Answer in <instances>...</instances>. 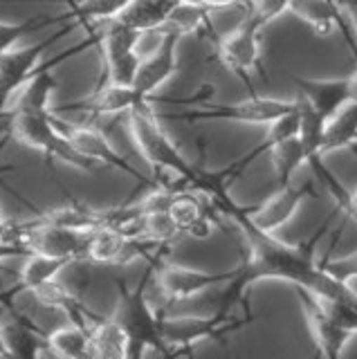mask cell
<instances>
[{"mask_svg":"<svg viewBox=\"0 0 357 359\" xmlns=\"http://www.w3.org/2000/svg\"><path fill=\"white\" fill-rule=\"evenodd\" d=\"M261 32L263 27L256 22L252 14H248L236 29H231L216 43L220 63L231 74H236L250 88L252 95H254L252 74L261 70Z\"/></svg>","mask_w":357,"mask_h":359,"instance_id":"obj_8","label":"cell"},{"mask_svg":"<svg viewBox=\"0 0 357 359\" xmlns=\"http://www.w3.org/2000/svg\"><path fill=\"white\" fill-rule=\"evenodd\" d=\"M236 267L225 269V272H207V269H191L180 265H164L158 269V285L166 297L173 301H184L211 287L225 285L234 276Z\"/></svg>","mask_w":357,"mask_h":359,"instance_id":"obj_16","label":"cell"},{"mask_svg":"<svg viewBox=\"0 0 357 359\" xmlns=\"http://www.w3.org/2000/svg\"><path fill=\"white\" fill-rule=\"evenodd\" d=\"M88 330H90L93 357H128V337L113 319V314L110 317H93L88 323Z\"/></svg>","mask_w":357,"mask_h":359,"instance_id":"obj_23","label":"cell"},{"mask_svg":"<svg viewBox=\"0 0 357 359\" xmlns=\"http://www.w3.org/2000/svg\"><path fill=\"white\" fill-rule=\"evenodd\" d=\"M54 115H57V112H54ZM57 126L61 128V133L70 140V144L86 157V160H90L95 164L113 166V168H117V171L135 177L142 184L147 182V177H144L135 166H130V162L115 149L113 144H110V140L102 130H97L93 126H81V123H70V121H65L61 115H57Z\"/></svg>","mask_w":357,"mask_h":359,"instance_id":"obj_11","label":"cell"},{"mask_svg":"<svg viewBox=\"0 0 357 359\" xmlns=\"http://www.w3.org/2000/svg\"><path fill=\"white\" fill-rule=\"evenodd\" d=\"M3 123V137L16 140L18 144H25L27 149H34L43 153L48 160L63 162L79 171H95V162L74 149L70 140L57 126V115L52 112H14V115L0 117Z\"/></svg>","mask_w":357,"mask_h":359,"instance_id":"obj_3","label":"cell"},{"mask_svg":"<svg viewBox=\"0 0 357 359\" xmlns=\"http://www.w3.org/2000/svg\"><path fill=\"white\" fill-rule=\"evenodd\" d=\"M295 86L299 88L301 99L321 115L323 119L332 117L346 101H351V74L335 76V79H310V76H292Z\"/></svg>","mask_w":357,"mask_h":359,"instance_id":"obj_17","label":"cell"},{"mask_svg":"<svg viewBox=\"0 0 357 359\" xmlns=\"http://www.w3.org/2000/svg\"><path fill=\"white\" fill-rule=\"evenodd\" d=\"M130 0H76L72 7L63 11V20L81 25L88 34H97L95 25L102 20H115Z\"/></svg>","mask_w":357,"mask_h":359,"instance_id":"obj_25","label":"cell"},{"mask_svg":"<svg viewBox=\"0 0 357 359\" xmlns=\"http://www.w3.org/2000/svg\"><path fill=\"white\" fill-rule=\"evenodd\" d=\"M297 101L285 99H270L250 95L248 99L236 101V104H196L187 106L180 112H162L160 119L169 121H234V123H250V126H267L274 119L292 110Z\"/></svg>","mask_w":357,"mask_h":359,"instance_id":"obj_4","label":"cell"},{"mask_svg":"<svg viewBox=\"0 0 357 359\" xmlns=\"http://www.w3.org/2000/svg\"><path fill=\"white\" fill-rule=\"evenodd\" d=\"M48 351L59 357L70 359H86L93 357V344H90V330L83 323H65L61 328H54L46 334Z\"/></svg>","mask_w":357,"mask_h":359,"instance_id":"obj_24","label":"cell"},{"mask_svg":"<svg viewBox=\"0 0 357 359\" xmlns=\"http://www.w3.org/2000/svg\"><path fill=\"white\" fill-rule=\"evenodd\" d=\"M128 119V133L135 142L140 155L149 162V166L158 171H171L177 175V180L198 191L203 182V166H194L187 162L182 151L173 144V140L166 135V130L160 126V117L155 115L151 104L137 106L126 112Z\"/></svg>","mask_w":357,"mask_h":359,"instance_id":"obj_1","label":"cell"},{"mask_svg":"<svg viewBox=\"0 0 357 359\" xmlns=\"http://www.w3.org/2000/svg\"><path fill=\"white\" fill-rule=\"evenodd\" d=\"M0 330H3L7 355L36 357L43 351H48L46 332H41L34 321L20 317V314H14L9 321H0Z\"/></svg>","mask_w":357,"mask_h":359,"instance_id":"obj_21","label":"cell"},{"mask_svg":"<svg viewBox=\"0 0 357 359\" xmlns=\"http://www.w3.org/2000/svg\"><path fill=\"white\" fill-rule=\"evenodd\" d=\"M61 3H65V7H72V5L76 3V0H61Z\"/></svg>","mask_w":357,"mask_h":359,"instance_id":"obj_39","label":"cell"},{"mask_svg":"<svg viewBox=\"0 0 357 359\" xmlns=\"http://www.w3.org/2000/svg\"><path fill=\"white\" fill-rule=\"evenodd\" d=\"M319 265L326 269L330 276H335L342 283H353L357 280V252L349 254V256H339V258H323L319 261Z\"/></svg>","mask_w":357,"mask_h":359,"instance_id":"obj_29","label":"cell"},{"mask_svg":"<svg viewBox=\"0 0 357 359\" xmlns=\"http://www.w3.org/2000/svg\"><path fill=\"white\" fill-rule=\"evenodd\" d=\"M180 39H182V34H177L171 27H162L158 48L142 59L135 81H133V88L137 90L142 99L151 101L155 93L177 72V67H180V61H177V45H180Z\"/></svg>","mask_w":357,"mask_h":359,"instance_id":"obj_12","label":"cell"},{"mask_svg":"<svg viewBox=\"0 0 357 359\" xmlns=\"http://www.w3.org/2000/svg\"><path fill=\"white\" fill-rule=\"evenodd\" d=\"M144 104H151V101L142 99L137 90L133 88V83L102 81L97 86L95 93L54 108V112H57V115H63V112L76 110V112H90V115H117V112H128V110L144 106Z\"/></svg>","mask_w":357,"mask_h":359,"instance_id":"obj_15","label":"cell"},{"mask_svg":"<svg viewBox=\"0 0 357 359\" xmlns=\"http://www.w3.org/2000/svg\"><path fill=\"white\" fill-rule=\"evenodd\" d=\"M211 211L207 209L203 202H198L194 194H187V191L177 189L175 196L171 200L169 209V218L173 220L175 229L180 231V236H191V238H207L214 229V220H211Z\"/></svg>","mask_w":357,"mask_h":359,"instance_id":"obj_18","label":"cell"},{"mask_svg":"<svg viewBox=\"0 0 357 359\" xmlns=\"http://www.w3.org/2000/svg\"><path fill=\"white\" fill-rule=\"evenodd\" d=\"M207 9H225V7H234L241 3H250V0H203Z\"/></svg>","mask_w":357,"mask_h":359,"instance_id":"obj_34","label":"cell"},{"mask_svg":"<svg viewBox=\"0 0 357 359\" xmlns=\"http://www.w3.org/2000/svg\"><path fill=\"white\" fill-rule=\"evenodd\" d=\"M166 245L155 243L147 236L130 233L119 227H97L90 231L88 241V261L102 263V265H128L140 258L149 263H162V252Z\"/></svg>","mask_w":357,"mask_h":359,"instance_id":"obj_5","label":"cell"},{"mask_svg":"<svg viewBox=\"0 0 357 359\" xmlns=\"http://www.w3.org/2000/svg\"><path fill=\"white\" fill-rule=\"evenodd\" d=\"M63 20V14L59 16H29L25 20H0V54L12 50L18 45V41L27 36L32 32H39V29H46L52 25H59Z\"/></svg>","mask_w":357,"mask_h":359,"instance_id":"obj_27","label":"cell"},{"mask_svg":"<svg viewBox=\"0 0 357 359\" xmlns=\"http://www.w3.org/2000/svg\"><path fill=\"white\" fill-rule=\"evenodd\" d=\"M72 27H74V22L72 25L59 27L52 36L36 41L34 45H25V48H18L16 45V48L0 54V115L7 110L9 101L18 93V88L41 67L43 54H46L61 36L72 32Z\"/></svg>","mask_w":357,"mask_h":359,"instance_id":"obj_10","label":"cell"},{"mask_svg":"<svg viewBox=\"0 0 357 359\" xmlns=\"http://www.w3.org/2000/svg\"><path fill=\"white\" fill-rule=\"evenodd\" d=\"M14 229H16V222H12L7 216L3 207H0V241H14Z\"/></svg>","mask_w":357,"mask_h":359,"instance_id":"obj_33","label":"cell"},{"mask_svg":"<svg viewBox=\"0 0 357 359\" xmlns=\"http://www.w3.org/2000/svg\"><path fill=\"white\" fill-rule=\"evenodd\" d=\"M177 5L180 0H130L115 20L142 34L160 32Z\"/></svg>","mask_w":357,"mask_h":359,"instance_id":"obj_20","label":"cell"},{"mask_svg":"<svg viewBox=\"0 0 357 359\" xmlns=\"http://www.w3.org/2000/svg\"><path fill=\"white\" fill-rule=\"evenodd\" d=\"M158 263H149L147 274L140 278L135 287H128L124 280L117 278V306L113 312V319L121 325V330L128 337L130 353L128 357H140L153 348V351L169 353L162 337V314L155 310L147 299V285L155 272Z\"/></svg>","mask_w":357,"mask_h":359,"instance_id":"obj_2","label":"cell"},{"mask_svg":"<svg viewBox=\"0 0 357 359\" xmlns=\"http://www.w3.org/2000/svg\"><path fill=\"white\" fill-rule=\"evenodd\" d=\"M349 218L357 222V189L351 191V207H349Z\"/></svg>","mask_w":357,"mask_h":359,"instance_id":"obj_35","label":"cell"},{"mask_svg":"<svg viewBox=\"0 0 357 359\" xmlns=\"http://www.w3.org/2000/svg\"><path fill=\"white\" fill-rule=\"evenodd\" d=\"M0 149H3V144H0ZM14 171H16L14 166H5V164H0V182H3L7 173H14Z\"/></svg>","mask_w":357,"mask_h":359,"instance_id":"obj_36","label":"cell"},{"mask_svg":"<svg viewBox=\"0 0 357 359\" xmlns=\"http://www.w3.org/2000/svg\"><path fill=\"white\" fill-rule=\"evenodd\" d=\"M14 241L23 243L29 254H48L57 258H68L72 263L88 261V241H90V231L63 227V224H54L46 218L36 216L34 220L16 224Z\"/></svg>","mask_w":357,"mask_h":359,"instance_id":"obj_6","label":"cell"},{"mask_svg":"<svg viewBox=\"0 0 357 359\" xmlns=\"http://www.w3.org/2000/svg\"><path fill=\"white\" fill-rule=\"evenodd\" d=\"M312 196H315L312 182L299 184V187H295L292 182L283 184V187H278L270 198H265L259 205L248 207V218L259 231L276 233L283 224H288L295 218V213L304 205V200Z\"/></svg>","mask_w":357,"mask_h":359,"instance_id":"obj_13","label":"cell"},{"mask_svg":"<svg viewBox=\"0 0 357 359\" xmlns=\"http://www.w3.org/2000/svg\"><path fill=\"white\" fill-rule=\"evenodd\" d=\"M209 11L207 7H196V5H189V3H182L173 9V14L166 22V27L175 29L177 34H200L203 29H209L211 32V18H209Z\"/></svg>","mask_w":357,"mask_h":359,"instance_id":"obj_28","label":"cell"},{"mask_svg":"<svg viewBox=\"0 0 357 359\" xmlns=\"http://www.w3.org/2000/svg\"><path fill=\"white\" fill-rule=\"evenodd\" d=\"M29 250L18 241H0V263L7 261V258H16V256H27ZM0 290H5L3 285H0Z\"/></svg>","mask_w":357,"mask_h":359,"instance_id":"obj_31","label":"cell"},{"mask_svg":"<svg viewBox=\"0 0 357 359\" xmlns=\"http://www.w3.org/2000/svg\"><path fill=\"white\" fill-rule=\"evenodd\" d=\"M337 3L344 9L346 20H349V25H351L355 39H357V0H337Z\"/></svg>","mask_w":357,"mask_h":359,"instance_id":"obj_32","label":"cell"},{"mask_svg":"<svg viewBox=\"0 0 357 359\" xmlns=\"http://www.w3.org/2000/svg\"><path fill=\"white\" fill-rule=\"evenodd\" d=\"M301 308H304L308 328L312 332V339L317 344V353L321 357L335 359L339 357L344 346L349 344V339L355 334L351 328H346L344 323H339L332 314L321 306V301L312 294V292L304 287H295Z\"/></svg>","mask_w":357,"mask_h":359,"instance_id":"obj_14","label":"cell"},{"mask_svg":"<svg viewBox=\"0 0 357 359\" xmlns=\"http://www.w3.org/2000/svg\"><path fill=\"white\" fill-rule=\"evenodd\" d=\"M250 314L245 317H220V314H209V317H166L162 314V337L169 353H189L191 346L214 339L225 341L227 334L241 330L243 325L252 323Z\"/></svg>","mask_w":357,"mask_h":359,"instance_id":"obj_7","label":"cell"},{"mask_svg":"<svg viewBox=\"0 0 357 359\" xmlns=\"http://www.w3.org/2000/svg\"><path fill=\"white\" fill-rule=\"evenodd\" d=\"M144 34L135 32L117 20H108L106 32L99 36L104 59V76L102 81L110 83H133L140 70L144 56H140L137 45Z\"/></svg>","mask_w":357,"mask_h":359,"instance_id":"obj_9","label":"cell"},{"mask_svg":"<svg viewBox=\"0 0 357 359\" xmlns=\"http://www.w3.org/2000/svg\"><path fill=\"white\" fill-rule=\"evenodd\" d=\"M68 265H72V261H68V258H57V256L39 254V252L27 254L25 265H23V269H20L16 287L0 290V303L12 306V299L18 294V292L36 290L39 285L48 283V280H52V278H57L61 274V269H65Z\"/></svg>","mask_w":357,"mask_h":359,"instance_id":"obj_19","label":"cell"},{"mask_svg":"<svg viewBox=\"0 0 357 359\" xmlns=\"http://www.w3.org/2000/svg\"><path fill=\"white\" fill-rule=\"evenodd\" d=\"M351 95H353V99H357V70L351 74Z\"/></svg>","mask_w":357,"mask_h":359,"instance_id":"obj_37","label":"cell"},{"mask_svg":"<svg viewBox=\"0 0 357 359\" xmlns=\"http://www.w3.org/2000/svg\"><path fill=\"white\" fill-rule=\"evenodd\" d=\"M270 157H272V164H274L278 187L290 184L295 173L306 164L304 142H301L299 135H295V137H290V140H283L281 144H276L270 151Z\"/></svg>","mask_w":357,"mask_h":359,"instance_id":"obj_26","label":"cell"},{"mask_svg":"<svg viewBox=\"0 0 357 359\" xmlns=\"http://www.w3.org/2000/svg\"><path fill=\"white\" fill-rule=\"evenodd\" d=\"M357 146V99L346 101V104L326 119L323 126V142L321 153L344 151Z\"/></svg>","mask_w":357,"mask_h":359,"instance_id":"obj_22","label":"cell"},{"mask_svg":"<svg viewBox=\"0 0 357 359\" xmlns=\"http://www.w3.org/2000/svg\"><path fill=\"white\" fill-rule=\"evenodd\" d=\"M0 357H9L5 348V339H3V330H0Z\"/></svg>","mask_w":357,"mask_h":359,"instance_id":"obj_38","label":"cell"},{"mask_svg":"<svg viewBox=\"0 0 357 359\" xmlns=\"http://www.w3.org/2000/svg\"><path fill=\"white\" fill-rule=\"evenodd\" d=\"M290 9V0H250V14L261 27L270 25L272 20L283 16Z\"/></svg>","mask_w":357,"mask_h":359,"instance_id":"obj_30","label":"cell"}]
</instances>
